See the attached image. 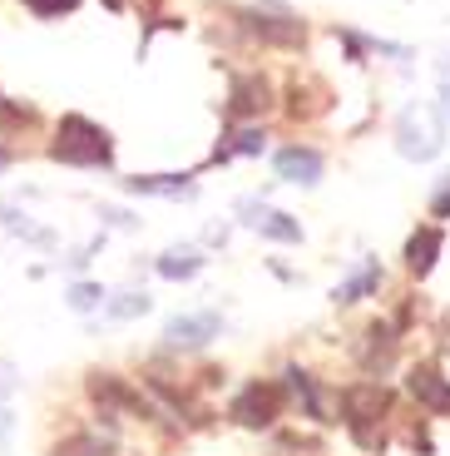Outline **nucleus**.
<instances>
[{
	"label": "nucleus",
	"instance_id": "obj_1",
	"mask_svg": "<svg viewBox=\"0 0 450 456\" xmlns=\"http://www.w3.org/2000/svg\"><path fill=\"white\" fill-rule=\"evenodd\" d=\"M50 154L65 159V164H79V169H100V164L114 159V144H109V134H104L94 119H84V114H65L55 144H50Z\"/></svg>",
	"mask_w": 450,
	"mask_h": 456
},
{
	"label": "nucleus",
	"instance_id": "obj_2",
	"mask_svg": "<svg viewBox=\"0 0 450 456\" xmlns=\"http://www.w3.org/2000/svg\"><path fill=\"white\" fill-rule=\"evenodd\" d=\"M396 149H401V159H436L440 149H446V119H440V110H430V104H411V110H401V119H396Z\"/></svg>",
	"mask_w": 450,
	"mask_h": 456
},
{
	"label": "nucleus",
	"instance_id": "obj_3",
	"mask_svg": "<svg viewBox=\"0 0 450 456\" xmlns=\"http://www.w3.org/2000/svg\"><path fill=\"white\" fill-rule=\"evenodd\" d=\"M277 411H282V392L272 387V382H253V387H243V397L233 402V417L243 427H268Z\"/></svg>",
	"mask_w": 450,
	"mask_h": 456
},
{
	"label": "nucleus",
	"instance_id": "obj_4",
	"mask_svg": "<svg viewBox=\"0 0 450 456\" xmlns=\"http://www.w3.org/2000/svg\"><path fill=\"white\" fill-rule=\"evenodd\" d=\"M218 332H223V318H218V313H179V318H169L164 338H169V347H203V342H213Z\"/></svg>",
	"mask_w": 450,
	"mask_h": 456
},
{
	"label": "nucleus",
	"instance_id": "obj_5",
	"mask_svg": "<svg viewBox=\"0 0 450 456\" xmlns=\"http://www.w3.org/2000/svg\"><path fill=\"white\" fill-rule=\"evenodd\" d=\"M342 407H347L351 427H366V422H376V417L391 407V397H386V387H376V382H361V387H347Z\"/></svg>",
	"mask_w": 450,
	"mask_h": 456
},
{
	"label": "nucleus",
	"instance_id": "obj_6",
	"mask_svg": "<svg viewBox=\"0 0 450 456\" xmlns=\"http://www.w3.org/2000/svg\"><path fill=\"white\" fill-rule=\"evenodd\" d=\"M129 194H154V199H193L198 189H193L189 174H134V179H125Z\"/></svg>",
	"mask_w": 450,
	"mask_h": 456
},
{
	"label": "nucleus",
	"instance_id": "obj_7",
	"mask_svg": "<svg viewBox=\"0 0 450 456\" xmlns=\"http://www.w3.org/2000/svg\"><path fill=\"white\" fill-rule=\"evenodd\" d=\"M406 392L426 411H450V382L440 372H430V367H416V372L406 377Z\"/></svg>",
	"mask_w": 450,
	"mask_h": 456
},
{
	"label": "nucleus",
	"instance_id": "obj_8",
	"mask_svg": "<svg viewBox=\"0 0 450 456\" xmlns=\"http://www.w3.org/2000/svg\"><path fill=\"white\" fill-rule=\"evenodd\" d=\"M277 174L287 183H317L322 179V154H317V149L287 144V149H277Z\"/></svg>",
	"mask_w": 450,
	"mask_h": 456
},
{
	"label": "nucleus",
	"instance_id": "obj_9",
	"mask_svg": "<svg viewBox=\"0 0 450 456\" xmlns=\"http://www.w3.org/2000/svg\"><path fill=\"white\" fill-rule=\"evenodd\" d=\"M90 397L104 402V407H129V411H139V417L149 411L144 397H139L134 387H125V382H119L114 372H94V377H90Z\"/></svg>",
	"mask_w": 450,
	"mask_h": 456
},
{
	"label": "nucleus",
	"instance_id": "obj_10",
	"mask_svg": "<svg viewBox=\"0 0 450 456\" xmlns=\"http://www.w3.org/2000/svg\"><path fill=\"white\" fill-rule=\"evenodd\" d=\"M243 20H248L253 35H262V40H272V45H297V40H302V20H293V15H262V11H248Z\"/></svg>",
	"mask_w": 450,
	"mask_h": 456
},
{
	"label": "nucleus",
	"instance_id": "obj_11",
	"mask_svg": "<svg viewBox=\"0 0 450 456\" xmlns=\"http://www.w3.org/2000/svg\"><path fill=\"white\" fill-rule=\"evenodd\" d=\"M436 253H440V228H416L411 243H406V268L416 278H426L436 268Z\"/></svg>",
	"mask_w": 450,
	"mask_h": 456
},
{
	"label": "nucleus",
	"instance_id": "obj_12",
	"mask_svg": "<svg viewBox=\"0 0 450 456\" xmlns=\"http://www.w3.org/2000/svg\"><path fill=\"white\" fill-rule=\"evenodd\" d=\"M268 110V85L262 80H233V100H228V114L233 119H248V114Z\"/></svg>",
	"mask_w": 450,
	"mask_h": 456
},
{
	"label": "nucleus",
	"instance_id": "obj_13",
	"mask_svg": "<svg viewBox=\"0 0 450 456\" xmlns=\"http://www.w3.org/2000/svg\"><path fill=\"white\" fill-rule=\"evenodd\" d=\"M391 357H396L391 328H386V322H372V328H366V347H361V362L372 367V372H382V367H391Z\"/></svg>",
	"mask_w": 450,
	"mask_h": 456
},
{
	"label": "nucleus",
	"instance_id": "obj_14",
	"mask_svg": "<svg viewBox=\"0 0 450 456\" xmlns=\"http://www.w3.org/2000/svg\"><path fill=\"white\" fill-rule=\"evenodd\" d=\"M198 268H203L198 248H169L164 258H158V278H169V283H183V278H193Z\"/></svg>",
	"mask_w": 450,
	"mask_h": 456
},
{
	"label": "nucleus",
	"instance_id": "obj_15",
	"mask_svg": "<svg viewBox=\"0 0 450 456\" xmlns=\"http://www.w3.org/2000/svg\"><path fill=\"white\" fill-rule=\"evenodd\" d=\"M376 288H382V268H376V263H366V268H361V273H351L332 297H337L342 308H347V303H361V297H372Z\"/></svg>",
	"mask_w": 450,
	"mask_h": 456
},
{
	"label": "nucleus",
	"instance_id": "obj_16",
	"mask_svg": "<svg viewBox=\"0 0 450 456\" xmlns=\"http://www.w3.org/2000/svg\"><path fill=\"white\" fill-rule=\"evenodd\" d=\"M262 144H268V134H262V129H237L228 144L213 149V159H233V154H262Z\"/></svg>",
	"mask_w": 450,
	"mask_h": 456
},
{
	"label": "nucleus",
	"instance_id": "obj_17",
	"mask_svg": "<svg viewBox=\"0 0 450 456\" xmlns=\"http://www.w3.org/2000/svg\"><path fill=\"white\" fill-rule=\"evenodd\" d=\"M50 456H109V442H104V436H90V432H75V436H65Z\"/></svg>",
	"mask_w": 450,
	"mask_h": 456
},
{
	"label": "nucleus",
	"instance_id": "obj_18",
	"mask_svg": "<svg viewBox=\"0 0 450 456\" xmlns=\"http://www.w3.org/2000/svg\"><path fill=\"white\" fill-rule=\"evenodd\" d=\"M104 313H109V322H129V318H144L149 313V297L144 293H119L104 303Z\"/></svg>",
	"mask_w": 450,
	"mask_h": 456
},
{
	"label": "nucleus",
	"instance_id": "obj_19",
	"mask_svg": "<svg viewBox=\"0 0 450 456\" xmlns=\"http://www.w3.org/2000/svg\"><path fill=\"white\" fill-rule=\"evenodd\" d=\"M258 228L268 233L272 243H297V239H302V228H297V218H293V214H272V208H268V218H262Z\"/></svg>",
	"mask_w": 450,
	"mask_h": 456
},
{
	"label": "nucleus",
	"instance_id": "obj_20",
	"mask_svg": "<svg viewBox=\"0 0 450 456\" xmlns=\"http://www.w3.org/2000/svg\"><path fill=\"white\" fill-rule=\"evenodd\" d=\"M287 387L302 397V407H307V417H322V397H317V387H312V377L302 372V367H287Z\"/></svg>",
	"mask_w": 450,
	"mask_h": 456
},
{
	"label": "nucleus",
	"instance_id": "obj_21",
	"mask_svg": "<svg viewBox=\"0 0 450 456\" xmlns=\"http://www.w3.org/2000/svg\"><path fill=\"white\" fill-rule=\"evenodd\" d=\"M104 297H109V293H104L100 283H75V288H69V308H75V313H94V308H104Z\"/></svg>",
	"mask_w": 450,
	"mask_h": 456
},
{
	"label": "nucleus",
	"instance_id": "obj_22",
	"mask_svg": "<svg viewBox=\"0 0 450 456\" xmlns=\"http://www.w3.org/2000/svg\"><path fill=\"white\" fill-rule=\"evenodd\" d=\"M0 224L11 228V233H20V239H30V243H55V239L45 233V228L25 224V214H15V208H0Z\"/></svg>",
	"mask_w": 450,
	"mask_h": 456
},
{
	"label": "nucleus",
	"instance_id": "obj_23",
	"mask_svg": "<svg viewBox=\"0 0 450 456\" xmlns=\"http://www.w3.org/2000/svg\"><path fill=\"white\" fill-rule=\"evenodd\" d=\"M30 11H40V15H65V11H75L79 0H25Z\"/></svg>",
	"mask_w": 450,
	"mask_h": 456
},
{
	"label": "nucleus",
	"instance_id": "obj_24",
	"mask_svg": "<svg viewBox=\"0 0 450 456\" xmlns=\"http://www.w3.org/2000/svg\"><path fill=\"white\" fill-rule=\"evenodd\" d=\"M237 208H243V224H253V228H258L262 218H268V208H262V204H253V199H243Z\"/></svg>",
	"mask_w": 450,
	"mask_h": 456
},
{
	"label": "nucleus",
	"instance_id": "obj_25",
	"mask_svg": "<svg viewBox=\"0 0 450 456\" xmlns=\"http://www.w3.org/2000/svg\"><path fill=\"white\" fill-rule=\"evenodd\" d=\"M100 218H109L114 228H134V214H125V208H100Z\"/></svg>",
	"mask_w": 450,
	"mask_h": 456
},
{
	"label": "nucleus",
	"instance_id": "obj_26",
	"mask_svg": "<svg viewBox=\"0 0 450 456\" xmlns=\"http://www.w3.org/2000/svg\"><path fill=\"white\" fill-rule=\"evenodd\" d=\"M11 387H15V372H11V367H5V362H0V402L11 397Z\"/></svg>",
	"mask_w": 450,
	"mask_h": 456
},
{
	"label": "nucleus",
	"instance_id": "obj_27",
	"mask_svg": "<svg viewBox=\"0 0 450 456\" xmlns=\"http://www.w3.org/2000/svg\"><path fill=\"white\" fill-rule=\"evenodd\" d=\"M436 214H440V218L450 214V174H446V189H440V194H436Z\"/></svg>",
	"mask_w": 450,
	"mask_h": 456
},
{
	"label": "nucleus",
	"instance_id": "obj_28",
	"mask_svg": "<svg viewBox=\"0 0 450 456\" xmlns=\"http://www.w3.org/2000/svg\"><path fill=\"white\" fill-rule=\"evenodd\" d=\"M440 110H446V119H450V80H440Z\"/></svg>",
	"mask_w": 450,
	"mask_h": 456
},
{
	"label": "nucleus",
	"instance_id": "obj_29",
	"mask_svg": "<svg viewBox=\"0 0 450 456\" xmlns=\"http://www.w3.org/2000/svg\"><path fill=\"white\" fill-rule=\"evenodd\" d=\"M0 169H11V154H5V149H0Z\"/></svg>",
	"mask_w": 450,
	"mask_h": 456
}]
</instances>
